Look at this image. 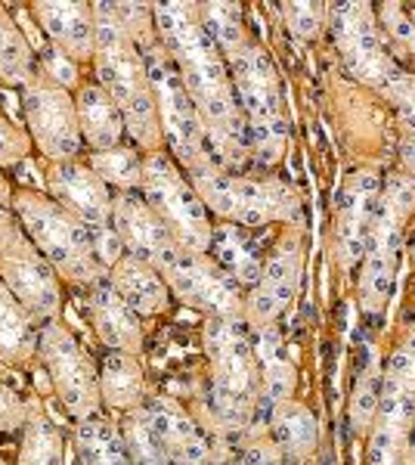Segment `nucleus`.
Instances as JSON below:
<instances>
[{"mask_svg": "<svg viewBox=\"0 0 415 465\" xmlns=\"http://www.w3.org/2000/svg\"><path fill=\"white\" fill-rule=\"evenodd\" d=\"M74 453L81 465H133L115 419L96 416L74 422Z\"/></svg>", "mask_w": 415, "mask_h": 465, "instance_id": "c85d7f7f", "label": "nucleus"}, {"mask_svg": "<svg viewBox=\"0 0 415 465\" xmlns=\"http://www.w3.org/2000/svg\"><path fill=\"white\" fill-rule=\"evenodd\" d=\"M190 177L195 196L208 208L211 217H221V223L236 227H267L276 221H298L301 202L289 183L279 177H252L230 174L211 164H195L183 171Z\"/></svg>", "mask_w": 415, "mask_h": 465, "instance_id": "423d86ee", "label": "nucleus"}, {"mask_svg": "<svg viewBox=\"0 0 415 465\" xmlns=\"http://www.w3.org/2000/svg\"><path fill=\"white\" fill-rule=\"evenodd\" d=\"M208 254L242 289L258 286V280L263 273V258H261L258 242H252V239H248L245 227H236V223H214Z\"/></svg>", "mask_w": 415, "mask_h": 465, "instance_id": "a878e982", "label": "nucleus"}, {"mask_svg": "<svg viewBox=\"0 0 415 465\" xmlns=\"http://www.w3.org/2000/svg\"><path fill=\"white\" fill-rule=\"evenodd\" d=\"M0 282L19 298V304L32 313L37 326L59 320L63 280L50 267V261L35 249V242L22 227L0 242Z\"/></svg>", "mask_w": 415, "mask_h": 465, "instance_id": "9b49d317", "label": "nucleus"}, {"mask_svg": "<svg viewBox=\"0 0 415 465\" xmlns=\"http://www.w3.org/2000/svg\"><path fill=\"white\" fill-rule=\"evenodd\" d=\"M37 74V50L13 13L0 4V81L10 87H25Z\"/></svg>", "mask_w": 415, "mask_h": 465, "instance_id": "c756f323", "label": "nucleus"}, {"mask_svg": "<svg viewBox=\"0 0 415 465\" xmlns=\"http://www.w3.org/2000/svg\"><path fill=\"white\" fill-rule=\"evenodd\" d=\"M37 360L50 376L59 403L74 422L103 416L100 366L90 360L81 341L63 320H50L37 329Z\"/></svg>", "mask_w": 415, "mask_h": 465, "instance_id": "6e6552de", "label": "nucleus"}, {"mask_svg": "<svg viewBox=\"0 0 415 465\" xmlns=\"http://www.w3.org/2000/svg\"><path fill=\"white\" fill-rule=\"evenodd\" d=\"M0 465H6V462H4V456H0Z\"/></svg>", "mask_w": 415, "mask_h": 465, "instance_id": "c03bdc74", "label": "nucleus"}, {"mask_svg": "<svg viewBox=\"0 0 415 465\" xmlns=\"http://www.w3.org/2000/svg\"><path fill=\"white\" fill-rule=\"evenodd\" d=\"M143 199L149 208L162 217V223L171 230L180 249L208 254L211 249V232H214V221H211L208 208L195 196L190 177L183 174L168 149H153L143 153Z\"/></svg>", "mask_w": 415, "mask_h": 465, "instance_id": "0eeeda50", "label": "nucleus"}, {"mask_svg": "<svg viewBox=\"0 0 415 465\" xmlns=\"http://www.w3.org/2000/svg\"><path fill=\"white\" fill-rule=\"evenodd\" d=\"M13 190H16V186H10L4 168H0V242H4V239L19 227L16 208H13Z\"/></svg>", "mask_w": 415, "mask_h": 465, "instance_id": "79ce46f5", "label": "nucleus"}, {"mask_svg": "<svg viewBox=\"0 0 415 465\" xmlns=\"http://www.w3.org/2000/svg\"><path fill=\"white\" fill-rule=\"evenodd\" d=\"M112 230L122 239L124 254H133V258L146 261L158 270L180 252L177 239L162 223V217L149 208L140 190L112 196Z\"/></svg>", "mask_w": 415, "mask_h": 465, "instance_id": "2eb2a0df", "label": "nucleus"}, {"mask_svg": "<svg viewBox=\"0 0 415 465\" xmlns=\"http://www.w3.org/2000/svg\"><path fill=\"white\" fill-rule=\"evenodd\" d=\"M22 115H25L28 137L47 162L81 159L84 140H81L72 90L53 84L50 78L37 72L22 87Z\"/></svg>", "mask_w": 415, "mask_h": 465, "instance_id": "9d476101", "label": "nucleus"}, {"mask_svg": "<svg viewBox=\"0 0 415 465\" xmlns=\"http://www.w3.org/2000/svg\"><path fill=\"white\" fill-rule=\"evenodd\" d=\"M381 16H384V25H388L390 37L403 47H410L415 54V22L406 16V10L400 4H384L381 6Z\"/></svg>", "mask_w": 415, "mask_h": 465, "instance_id": "ea45409f", "label": "nucleus"}, {"mask_svg": "<svg viewBox=\"0 0 415 465\" xmlns=\"http://www.w3.org/2000/svg\"><path fill=\"white\" fill-rule=\"evenodd\" d=\"M96 177L109 186L112 193H131L143 183V153L133 143H122L105 153H87L84 159Z\"/></svg>", "mask_w": 415, "mask_h": 465, "instance_id": "2f4dec72", "label": "nucleus"}, {"mask_svg": "<svg viewBox=\"0 0 415 465\" xmlns=\"http://www.w3.org/2000/svg\"><path fill=\"white\" fill-rule=\"evenodd\" d=\"M379 388H381V379H375V372H366V376L357 381V394H353V403H351V425L357 434L366 431V425L372 422L375 410H379Z\"/></svg>", "mask_w": 415, "mask_h": 465, "instance_id": "e433bc0d", "label": "nucleus"}, {"mask_svg": "<svg viewBox=\"0 0 415 465\" xmlns=\"http://www.w3.org/2000/svg\"><path fill=\"white\" fill-rule=\"evenodd\" d=\"M208 354V397L199 407V425L208 438L242 444L258 429V416L267 419L261 397V370L252 348V329L245 317H208L202 329Z\"/></svg>", "mask_w": 415, "mask_h": 465, "instance_id": "f03ea898", "label": "nucleus"}, {"mask_svg": "<svg viewBox=\"0 0 415 465\" xmlns=\"http://www.w3.org/2000/svg\"><path fill=\"white\" fill-rule=\"evenodd\" d=\"M400 155H403V168L410 171V174H415V131L403 140V149H400Z\"/></svg>", "mask_w": 415, "mask_h": 465, "instance_id": "37998d69", "label": "nucleus"}, {"mask_svg": "<svg viewBox=\"0 0 415 465\" xmlns=\"http://www.w3.org/2000/svg\"><path fill=\"white\" fill-rule=\"evenodd\" d=\"M221 54L245 115L252 162L261 168H273L289 143V122H285L282 87H279L273 59L248 32L221 47Z\"/></svg>", "mask_w": 415, "mask_h": 465, "instance_id": "20e7f679", "label": "nucleus"}, {"mask_svg": "<svg viewBox=\"0 0 415 465\" xmlns=\"http://www.w3.org/2000/svg\"><path fill=\"white\" fill-rule=\"evenodd\" d=\"M44 193L72 212L87 227H112V196L115 193L96 177L84 159L44 164Z\"/></svg>", "mask_w": 415, "mask_h": 465, "instance_id": "4468645a", "label": "nucleus"}, {"mask_svg": "<svg viewBox=\"0 0 415 465\" xmlns=\"http://www.w3.org/2000/svg\"><path fill=\"white\" fill-rule=\"evenodd\" d=\"M16 465H65V438L37 403H28Z\"/></svg>", "mask_w": 415, "mask_h": 465, "instance_id": "7c9ffc66", "label": "nucleus"}, {"mask_svg": "<svg viewBox=\"0 0 415 465\" xmlns=\"http://www.w3.org/2000/svg\"><path fill=\"white\" fill-rule=\"evenodd\" d=\"M415 186L406 174L388 177V186L375 205V221L363 252V280H360V298L369 313H379L394 289V267L403 236V221L412 212Z\"/></svg>", "mask_w": 415, "mask_h": 465, "instance_id": "1a4fd4ad", "label": "nucleus"}, {"mask_svg": "<svg viewBox=\"0 0 415 465\" xmlns=\"http://www.w3.org/2000/svg\"><path fill=\"white\" fill-rule=\"evenodd\" d=\"M13 208H16L19 227L35 242V249L50 261V267L56 270L63 282L87 292L109 276V267L103 264L100 252H96L94 227L65 212L47 193L16 186Z\"/></svg>", "mask_w": 415, "mask_h": 465, "instance_id": "39448f33", "label": "nucleus"}, {"mask_svg": "<svg viewBox=\"0 0 415 465\" xmlns=\"http://www.w3.org/2000/svg\"><path fill=\"white\" fill-rule=\"evenodd\" d=\"M153 19L205 124V164L242 174L252 164L245 115L221 47L202 22L199 4H153Z\"/></svg>", "mask_w": 415, "mask_h": 465, "instance_id": "f257e3e1", "label": "nucleus"}, {"mask_svg": "<svg viewBox=\"0 0 415 465\" xmlns=\"http://www.w3.org/2000/svg\"><path fill=\"white\" fill-rule=\"evenodd\" d=\"M74 109H78L81 140H84L90 153H105V149L127 143L122 109L115 106V100L96 81H84L74 90Z\"/></svg>", "mask_w": 415, "mask_h": 465, "instance_id": "4be33fe9", "label": "nucleus"}, {"mask_svg": "<svg viewBox=\"0 0 415 465\" xmlns=\"http://www.w3.org/2000/svg\"><path fill=\"white\" fill-rule=\"evenodd\" d=\"M28 419V401L19 391H13L6 381H0V434L22 431Z\"/></svg>", "mask_w": 415, "mask_h": 465, "instance_id": "58836bf2", "label": "nucleus"}, {"mask_svg": "<svg viewBox=\"0 0 415 465\" xmlns=\"http://www.w3.org/2000/svg\"><path fill=\"white\" fill-rule=\"evenodd\" d=\"M37 72H41L44 78H50L53 84L72 90V94L84 84V81H81V65L72 63L69 56H63L59 50H53L50 44L37 50Z\"/></svg>", "mask_w": 415, "mask_h": 465, "instance_id": "72a5a7b5", "label": "nucleus"}, {"mask_svg": "<svg viewBox=\"0 0 415 465\" xmlns=\"http://www.w3.org/2000/svg\"><path fill=\"white\" fill-rule=\"evenodd\" d=\"M375 431L406 440L415 419V326L406 332L403 344L384 366V379L379 388V410H375Z\"/></svg>", "mask_w": 415, "mask_h": 465, "instance_id": "6ab92c4d", "label": "nucleus"}, {"mask_svg": "<svg viewBox=\"0 0 415 465\" xmlns=\"http://www.w3.org/2000/svg\"><path fill=\"white\" fill-rule=\"evenodd\" d=\"M143 412L173 465H217L211 438L180 401L168 394H146Z\"/></svg>", "mask_w": 415, "mask_h": 465, "instance_id": "dca6fc26", "label": "nucleus"}, {"mask_svg": "<svg viewBox=\"0 0 415 465\" xmlns=\"http://www.w3.org/2000/svg\"><path fill=\"white\" fill-rule=\"evenodd\" d=\"M94 16H96V50H94L96 84L122 109L127 137H131V143L140 153L164 149L153 81H149L143 54L137 50V44H133L131 32L124 28L122 16L115 13V4H94Z\"/></svg>", "mask_w": 415, "mask_h": 465, "instance_id": "7ed1b4c3", "label": "nucleus"}, {"mask_svg": "<svg viewBox=\"0 0 415 465\" xmlns=\"http://www.w3.org/2000/svg\"><path fill=\"white\" fill-rule=\"evenodd\" d=\"M32 137L28 131L13 122L4 109H0V168H13V164L25 162L32 155Z\"/></svg>", "mask_w": 415, "mask_h": 465, "instance_id": "f704fd0d", "label": "nucleus"}, {"mask_svg": "<svg viewBox=\"0 0 415 465\" xmlns=\"http://www.w3.org/2000/svg\"><path fill=\"white\" fill-rule=\"evenodd\" d=\"M37 322L0 282V363L28 366L37 360Z\"/></svg>", "mask_w": 415, "mask_h": 465, "instance_id": "cd10ccee", "label": "nucleus"}, {"mask_svg": "<svg viewBox=\"0 0 415 465\" xmlns=\"http://www.w3.org/2000/svg\"><path fill=\"white\" fill-rule=\"evenodd\" d=\"M100 394L103 410L131 412L146 401V381H143L140 360L122 351H105L100 363Z\"/></svg>", "mask_w": 415, "mask_h": 465, "instance_id": "bb28decb", "label": "nucleus"}, {"mask_svg": "<svg viewBox=\"0 0 415 465\" xmlns=\"http://www.w3.org/2000/svg\"><path fill=\"white\" fill-rule=\"evenodd\" d=\"M87 313L94 322L96 339L105 351H122V354L140 357L143 351V322L140 313L112 289L109 276L87 289Z\"/></svg>", "mask_w": 415, "mask_h": 465, "instance_id": "412c9836", "label": "nucleus"}, {"mask_svg": "<svg viewBox=\"0 0 415 465\" xmlns=\"http://www.w3.org/2000/svg\"><path fill=\"white\" fill-rule=\"evenodd\" d=\"M252 329V326H248ZM252 348L258 357L261 370V397L263 407H276L282 401H291V391L298 385V372H294L291 360L282 351V335H279L276 322L273 326H254L252 329Z\"/></svg>", "mask_w": 415, "mask_h": 465, "instance_id": "b1692460", "label": "nucleus"}, {"mask_svg": "<svg viewBox=\"0 0 415 465\" xmlns=\"http://www.w3.org/2000/svg\"><path fill=\"white\" fill-rule=\"evenodd\" d=\"M279 10H282L285 25H289V32H291V37L298 44L313 41V37L320 35L322 10H326L322 4H291V0H289V4H282Z\"/></svg>", "mask_w": 415, "mask_h": 465, "instance_id": "c9c22d12", "label": "nucleus"}, {"mask_svg": "<svg viewBox=\"0 0 415 465\" xmlns=\"http://www.w3.org/2000/svg\"><path fill=\"white\" fill-rule=\"evenodd\" d=\"M412 254H415V249H412Z\"/></svg>", "mask_w": 415, "mask_h": 465, "instance_id": "a18cd8bd", "label": "nucleus"}, {"mask_svg": "<svg viewBox=\"0 0 415 465\" xmlns=\"http://www.w3.org/2000/svg\"><path fill=\"white\" fill-rule=\"evenodd\" d=\"M32 13L53 50L72 63H94L96 50V16L94 4L84 0H35Z\"/></svg>", "mask_w": 415, "mask_h": 465, "instance_id": "a211bd4d", "label": "nucleus"}, {"mask_svg": "<svg viewBox=\"0 0 415 465\" xmlns=\"http://www.w3.org/2000/svg\"><path fill=\"white\" fill-rule=\"evenodd\" d=\"M118 429H122V438H124L133 465H173L168 460V453L162 450V444H158L153 429H149V419H146V412H143V407L122 412Z\"/></svg>", "mask_w": 415, "mask_h": 465, "instance_id": "473e14b6", "label": "nucleus"}, {"mask_svg": "<svg viewBox=\"0 0 415 465\" xmlns=\"http://www.w3.org/2000/svg\"><path fill=\"white\" fill-rule=\"evenodd\" d=\"M232 465H285V456H282V450L273 444V438H270L267 431H261L239 444Z\"/></svg>", "mask_w": 415, "mask_h": 465, "instance_id": "4c0bfd02", "label": "nucleus"}, {"mask_svg": "<svg viewBox=\"0 0 415 465\" xmlns=\"http://www.w3.org/2000/svg\"><path fill=\"white\" fill-rule=\"evenodd\" d=\"M267 434L273 438V444L282 450L285 462H304L313 456L316 450V438H320V429H316L313 412L298 401H282L276 407H270L267 412Z\"/></svg>", "mask_w": 415, "mask_h": 465, "instance_id": "393cba45", "label": "nucleus"}, {"mask_svg": "<svg viewBox=\"0 0 415 465\" xmlns=\"http://www.w3.org/2000/svg\"><path fill=\"white\" fill-rule=\"evenodd\" d=\"M109 282L140 317H158L171 304V289L164 282L162 270L133 258V254H122L109 267Z\"/></svg>", "mask_w": 415, "mask_h": 465, "instance_id": "5701e85b", "label": "nucleus"}, {"mask_svg": "<svg viewBox=\"0 0 415 465\" xmlns=\"http://www.w3.org/2000/svg\"><path fill=\"white\" fill-rule=\"evenodd\" d=\"M301 280V242L294 236L279 239L263 258V273L258 286L245 295V322L248 326H273L279 313L289 307Z\"/></svg>", "mask_w": 415, "mask_h": 465, "instance_id": "f3484780", "label": "nucleus"}, {"mask_svg": "<svg viewBox=\"0 0 415 465\" xmlns=\"http://www.w3.org/2000/svg\"><path fill=\"white\" fill-rule=\"evenodd\" d=\"M379 177L372 171H360L347 180L341 202H338V252L344 267H353L366 252L369 232H372L375 205H379Z\"/></svg>", "mask_w": 415, "mask_h": 465, "instance_id": "aec40b11", "label": "nucleus"}, {"mask_svg": "<svg viewBox=\"0 0 415 465\" xmlns=\"http://www.w3.org/2000/svg\"><path fill=\"white\" fill-rule=\"evenodd\" d=\"M171 295L205 317H242L245 292L211 254L180 249L168 264L162 267Z\"/></svg>", "mask_w": 415, "mask_h": 465, "instance_id": "f8f14e48", "label": "nucleus"}, {"mask_svg": "<svg viewBox=\"0 0 415 465\" xmlns=\"http://www.w3.org/2000/svg\"><path fill=\"white\" fill-rule=\"evenodd\" d=\"M331 37L341 50L347 69L360 81L384 90L397 78L394 63H390L388 50L381 44L379 22L372 19V10L366 4L331 6Z\"/></svg>", "mask_w": 415, "mask_h": 465, "instance_id": "ddd939ff", "label": "nucleus"}, {"mask_svg": "<svg viewBox=\"0 0 415 465\" xmlns=\"http://www.w3.org/2000/svg\"><path fill=\"white\" fill-rule=\"evenodd\" d=\"M384 94H390V100L400 106L403 122L415 131V78H412V74H400L397 72V78L384 87Z\"/></svg>", "mask_w": 415, "mask_h": 465, "instance_id": "a19ab883", "label": "nucleus"}]
</instances>
